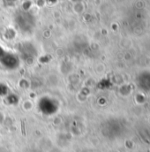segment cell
I'll return each mask as SVG.
<instances>
[{"label":"cell","instance_id":"6da1fadb","mask_svg":"<svg viewBox=\"0 0 150 152\" xmlns=\"http://www.w3.org/2000/svg\"><path fill=\"white\" fill-rule=\"evenodd\" d=\"M138 86L145 90L150 91V72H143L138 76Z\"/></svg>","mask_w":150,"mask_h":152}]
</instances>
